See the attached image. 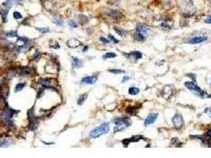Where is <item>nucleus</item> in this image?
Instances as JSON below:
<instances>
[{
  "label": "nucleus",
  "instance_id": "obj_1",
  "mask_svg": "<svg viewBox=\"0 0 211 158\" xmlns=\"http://www.w3.org/2000/svg\"><path fill=\"white\" fill-rule=\"evenodd\" d=\"M109 130H110V123H102L100 126H98L95 130H91V133H90V136L93 138H96L100 137L102 134L108 133Z\"/></svg>",
  "mask_w": 211,
  "mask_h": 158
},
{
  "label": "nucleus",
  "instance_id": "obj_2",
  "mask_svg": "<svg viewBox=\"0 0 211 158\" xmlns=\"http://www.w3.org/2000/svg\"><path fill=\"white\" fill-rule=\"evenodd\" d=\"M114 123L116 125L114 127V132H118L130 126V121L128 118H117L114 119Z\"/></svg>",
  "mask_w": 211,
  "mask_h": 158
},
{
  "label": "nucleus",
  "instance_id": "obj_3",
  "mask_svg": "<svg viewBox=\"0 0 211 158\" xmlns=\"http://www.w3.org/2000/svg\"><path fill=\"white\" fill-rule=\"evenodd\" d=\"M184 85H185L187 89L191 90L193 93H195V95H197V96H199V97H203L204 95L206 94L204 91H203V90H202L195 82H186L185 83H184Z\"/></svg>",
  "mask_w": 211,
  "mask_h": 158
},
{
  "label": "nucleus",
  "instance_id": "obj_4",
  "mask_svg": "<svg viewBox=\"0 0 211 158\" xmlns=\"http://www.w3.org/2000/svg\"><path fill=\"white\" fill-rule=\"evenodd\" d=\"M17 111L13 110V109H6L5 111H3L1 114V118L7 123V124H9L10 126H13V123H11V117L14 115V114L17 113Z\"/></svg>",
  "mask_w": 211,
  "mask_h": 158
},
{
  "label": "nucleus",
  "instance_id": "obj_5",
  "mask_svg": "<svg viewBox=\"0 0 211 158\" xmlns=\"http://www.w3.org/2000/svg\"><path fill=\"white\" fill-rule=\"evenodd\" d=\"M181 7L186 15L193 14V10H195L194 6H193V2L191 0H185L184 2H183L181 4Z\"/></svg>",
  "mask_w": 211,
  "mask_h": 158
},
{
  "label": "nucleus",
  "instance_id": "obj_6",
  "mask_svg": "<svg viewBox=\"0 0 211 158\" xmlns=\"http://www.w3.org/2000/svg\"><path fill=\"white\" fill-rule=\"evenodd\" d=\"M106 15L114 20H119L122 17V13L116 10H109L106 12Z\"/></svg>",
  "mask_w": 211,
  "mask_h": 158
},
{
  "label": "nucleus",
  "instance_id": "obj_7",
  "mask_svg": "<svg viewBox=\"0 0 211 158\" xmlns=\"http://www.w3.org/2000/svg\"><path fill=\"white\" fill-rule=\"evenodd\" d=\"M172 123H173V125L176 126V128H180L181 126L183 125V117L180 115L176 114L172 118Z\"/></svg>",
  "mask_w": 211,
  "mask_h": 158
},
{
  "label": "nucleus",
  "instance_id": "obj_8",
  "mask_svg": "<svg viewBox=\"0 0 211 158\" xmlns=\"http://www.w3.org/2000/svg\"><path fill=\"white\" fill-rule=\"evenodd\" d=\"M141 139H143V137L141 136V135H137V136H133L130 138H126L124 139L122 141V143L125 145V146H127L129 143L131 142H137L140 141Z\"/></svg>",
  "mask_w": 211,
  "mask_h": 158
},
{
  "label": "nucleus",
  "instance_id": "obj_9",
  "mask_svg": "<svg viewBox=\"0 0 211 158\" xmlns=\"http://www.w3.org/2000/svg\"><path fill=\"white\" fill-rule=\"evenodd\" d=\"M157 117H158V114L157 113H152L149 116L147 117L145 121V126H147L149 125H151L152 123H154V122L156 120Z\"/></svg>",
  "mask_w": 211,
  "mask_h": 158
},
{
  "label": "nucleus",
  "instance_id": "obj_10",
  "mask_svg": "<svg viewBox=\"0 0 211 158\" xmlns=\"http://www.w3.org/2000/svg\"><path fill=\"white\" fill-rule=\"evenodd\" d=\"M81 82L84 84H87V85H94L96 82H97V77L95 76H88V77H85L82 79Z\"/></svg>",
  "mask_w": 211,
  "mask_h": 158
},
{
  "label": "nucleus",
  "instance_id": "obj_11",
  "mask_svg": "<svg viewBox=\"0 0 211 158\" xmlns=\"http://www.w3.org/2000/svg\"><path fill=\"white\" fill-rule=\"evenodd\" d=\"M40 119L37 118H33V119L29 120V129L30 130H35L37 128V126L39 125Z\"/></svg>",
  "mask_w": 211,
  "mask_h": 158
},
{
  "label": "nucleus",
  "instance_id": "obj_12",
  "mask_svg": "<svg viewBox=\"0 0 211 158\" xmlns=\"http://www.w3.org/2000/svg\"><path fill=\"white\" fill-rule=\"evenodd\" d=\"M206 40H207V37H194V38L189 40L188 43L192 44H200L202 42H204V41H206Z\"/></svg>",
  "mask_w": 211,
  "mask_h": 158
},
{
  "label": "nucleus",
  "instance_id": "obj_13",
  "mask_svg": "<svg viewBox=\"0 0 211 158\" xmlns=\"http://www.w3.org/2000/svg\"><path fill=\"white\" fill-rule=\"evenodd\" d=\"M136 31H137V33H141L144 36H146V34L149 33V29L148 28V27L145 26V25H137Z\"/></svg>",
  "mask_w": 211,
  "mask_h": 158
},
{
  "label": "nucleus",
  "instance_id": "obj_14",
  "mask_svg": "<svg viewBox=\"0 0 211 158\" xmlns=\"http://www.w3.org/2000/svg\"><path fill=\"white\" fill-rule=\"evenodd\" d=\"M68 46L71 48H75L79 47V45H81V43H80L78 40H75V39H72V40H70L68 41Z\"/></svg>",
  "mask_w": 211,
  "mask_h": 158
},
{
  "label": "nucleus",
  "instance_id": "obj_15",
  "mask_svg": "<svg viewBox=\"0 0 211 158\" xmlns=\"http://www.w3.org/2000/svg\"><path fill=\"white\" fill-rule=\"evenodd\" d=\"M141 105H139L138 107H135V106H129L126 108V112L129 113V115H136V113L138 111V109L141 107Z\"/></svg>",
  "mask_w": 211,
  "mask_h": 158
},
{
  "label": "nucleus",
  "instance_id": "obj_16",
  "mask_svg": "<svg viewBox=\"0 0 211 158\" xmlns=\"http://www.w3.org/2000/svg\"><path fill=\"white\" fill-rule=\"evenodd\" d=\"M71 64H72L73 68H80L82 66V62L80 59H79L78 58L76 57H73L72 58V62H71Z\"/></svg>",
  "mask_w": 211,
  "mask_h": 158
},
{
  "label": "nucleus",
  "instance_id": "obj_17",
  "mask_svg": "<svg viewBox=\"0 0 211 158\" xmlns=\"http://www.w3.org/2000/svg\"><path fill=\"white\" fill-rule=\"evenodd\" d=\"M191 138L200 140V141L203 142V143H204V144H208V146H210V140H206L203 136H199V135H193V136H191Z\"/></svg>",
  "mask_w": 211,
  "mask_h": 158
},
{
  "label": "nucleus",
  "instance_id": "obj_18",
  "mask_svg": "<svg viewBox=\"0 0 211 158\" xmlns=\"http://www.w3.org/2000/svg\"><path fill=\"white\" fill-rule=\"evenodd\" d=\"M129 56H131L133 58V59H135L136 61L140 59V58H142V54L140 52H133L129 54Z\"/></svg>",
  "mask_w": 211,
  "mask_h": 158
},
{
  "label": "nucleus",
  "instance_id": "obj_19",
  "mask_svg": "<svg viewBox=\"0 0 211 158\" xmlns=\"http://www.w3.org/2000/svg\"><path fill=\"white\" fill-rule=\"evenodd\" d=\"M30 69L26 66H22L19 68V74L21 75H29L30 74Z\"/></svg>",
  "mask_w": 211,
  "mask_h": 158
},
{
  "label": "nucleus",
  "instance_id": "obj_20",
  "mask_svg": "<svg viewBox=\"0 0 211 158\" xmlns=\"http://www.w3.org/2000/svg\"><path fill=\"white\" fill-rule=\"evenodd\" d=\"M78 19H79V22L81 25H85L87 22H88L87 17L86 15H83V14H80L78 17Z\"/></svg>",
  "mask_w": 211,
  "mask_h": 158
},
{
  "label": "nucleus",
  "instance_id": "obj_21",
  "mask_svg": "<svg viewBox=\"0 0 211 158\" xmlns=\"http://www.w3.org/2000/svg\"><path fill=\"white\" fill-rule=\"evenodd\" d=\"M134 39L137 40V41H144V40H145V36H144L141 33H136L134 34Z\"/></svg>",
  "mask_w": 211,
  "mask_h": 158
},
{
  "label": "nucleus",
  "instance_id": "obj_22",
  "mask_svg": "<svg viewBox=\"0 0 211 158\" xmlns=\"http://www.w3.org/2000/svg\"><path fill=\"white\" fill-rule=\"evenodd\" d=\"M53 19H54L56 24H57L59 26H63V25H64V21H63V20L61 19V17L60 16L56 15V16L53 17Z\"/></svg>",
  "mask_w": 211,
  "mask_h": 158
},
{
  "label": "nucleus",
  "instance_id": "obj_23",
  "mask_svg": "<svg viewBox=\"0 0 211 158\" xmlns=\"http://www.w3.org/2000/svg\"><path fill=\"white\" fill-rule=\"evenodd\" d=\"M20 2H21V0H6V2L5 3L7 4V5L11 7L14 5V4H17V3H19Z\"/></svg>",
  "mask_w": 211,
  "mask_h": 158
},
{
  "label": "nucleus",
  "instance_id": "obj_24",
  "mask_svg": "<svg viewBox=\"0 0 211 158\" xmlns=\"http://www.w3.org/2000/svg\"><path fill=\"white\" fill-rule=\"evenodd\" d=\"M140 92V89L137 87H131L129 89V93L130 95H137Z\"/></svg>",
  "mask_w": 211,
  "mask_h": 158
},
{
  "label": "nucleus",
  "instance_id": "obj_25",
  "mask_svg": "<svg viewBox=\"0 0 211 158\" xmlns=\"http://www.w3.org/2000/svg\"><path fill=\"white\" fill-rule=\"evenodd\" d=\"M87 97V93L81 95V96L79 97V100H78V105H81L82 104H83L85 101H86Z\"/></svg>",
  "mask_w": 211,
  "mask_h": 158
},
{
  "label": "nucleus",
  "instance_id": "obj_26",
  "mask_svg": "<svg viewBox=\"0 0 211 158\" xmlns=\"http://www.w3.org/2000/svg\"><path fill=\"white\" fill-rule=\"evenodd\" d=\"M10 142L8 141L6 139H3L2 140L1 142H0V148H2V147H8L10 146Z\"/></svg>",
  "mask_w": 211,
  "mask_h": 158
},
{
  "label": "nucleus",
  "instance_id": "obj_27",
  "mask_svg": "<svg viewBox=\"0 0 211 158\" xmlns=\"http://www.w3.org/2000/svg\"><path fill=\"white\" fill-rule=\"evenodd\" d=\"M49 46L52 48H60V45L55 40H51L49 41Z\"/></svg>",
  "mask_w": 211,
  "mask_h": 158
},
{
  "label": "nucleus",
  "instance_id": "obj_28",
  "mask_svg": "<svg viewBox=\"0 0 211 158\" xmlns=\"http://www.w3.org/2000/svg\"><path fill=\"white\" fill-rule=\"evenodd\" d=\"M6 37H17V31H10V32H9V33H6Z\"/></svg>",
  "mask_w": 211,
  "mask_h": 158
},
{
  "label": "nucleus",
  "instance_id": "obj_29",
  "mask_svg": "<svg viewBox=\"0 0 211 158\" xmlns=\"http://www.w3.org/2000/svg\"><path fill=\"white\" fill-rule=\"evenodd\" d=\"M25 86V83H19V84H17V86L15 88V91L16 92H19V91H21L22 89H23V88Z\"/></svg>",
  "mask_w": 211,
  "mask_h": 158
},
{
  "label": "nucleus",
  "instance_id": "obj_30",
  "mask_svg": "<svg viewBox=\"0 0 211 158\" xmlns=\"http://www.w3.org/2000/svg\"><path fill=\"white\" fill-rule=\"evenodd\" d=\"M114 30L117 33H118L119 36H122V37H123V36L125 35V30H122V29H120L119 28H117V27H114Z\"/></svg>",
  "mask_w": 211,
  "mask_h": 158
},
{
  "label": "nucleus",
  "instance_id": "obj_31",
  "mask_svg": "<svg viewBox=\"0 0 211 158\" xmlns=\"http://www.w3.org/2000/svg\"><path fill=\"white\" fill-rule=\"evenodd\" d=\"M116 57V54L114 53V52H108V53H106L105 54V55L103 56V58H115Z\"/></svg>",
  "mask_w": 211,
  "mask_h": 158
},
{
  "label": "nucleus",
  "instance_id": "obj_32",
  "mask_svg": "<svg viewBox=\"0 0 211 158\" xmlns=\"http://www.w3.org/2000/svg\"><path fill=\"white\" fill-rule=\"evenodd\" d=\"M109 71L110 72V73L117 74H124V73H125V70H119V69H112V70H109Z\"/></svg>",
  "mask_w": 211,
  "mask_h": 158
},
{
  "label": "nucleus",
  "instance_id": "obj_33",
  "mask_svg": "<svg viewBox=\"0 0 211 158\" xmlns=\"http://www.w3.org/2000/svg\"><path fill=\"white\" fill-rule=\"evenodd\" d=\"M37 29L41 32V33H48L49 32V29L48 28H37Z\"/></svg>",
  "mask_w": 211,
  "mask_h": 158
},
{
  "label": "nucleus",
  "instance_id": "obj_34",
  "mask_svg": "<svg viewBox=\"0 0 211 158\" xmlns=\"http://www.w3.org/2000/svg\"><path fill=\"white\" fill-rule=\"evenodd\" d=\"M14 17L15 19H21L22 17V15L21 14V13L15 11V12H14Z\"/></svg>",
  "mask_w": 211,
  "mask_h": 158
},
{
  "label": "nucleus",
  "instance_id": "obj_35",
  "mask_svg": "<svg viewBox=\"0 0 211 158\" xmlns=\"http://www.w3.org/2000/svg\"><path fill=\"white\" fill-rule=\"evenodd\" d=\"M160 26L163 27L164 29H171V26L168 24H167V22H163V23H161Z\"/></svg>",
  "mask_w": 211,
  "mask_h": 158
},
{
  "label": "nucleus",
  "instance_id": "obj_36",
  "mask_svg": "<svg viewBox=\"0 0 211 158\" xmlns=\"http://www.w3.org/2000/svg\"><path fill=\"white\" fill-rule=\"evenodd\" d=\"M41 54H40L38 52H37L35 53V55H34V56H33V59L34 60H38L40 58H41Z\"/></svg>",
  "mask_w": 211,
  "mask_h": 158
},
{
  "label": "nucleus",
  "instance_id": "obj_37",
  "mask_svg": "<svg viewBox=\"0 0 211 158\" xmlns=\"http://www.w3.org/2000/svg\"><path fill=\"white\" fill-rule=\"evenodd\" d=\"M68 25L71 27V28H76V27L78 26V25L75 23V21H69V23H68Z\"/></svg>",
  "mask_w": 211,
  "mask_h": 158
},
{
  "label": "nucleus",
  "instance_id": "obj_38",
  "mask_svg": "<svg viewBox=\"0 0 211 158\" xmlns=\"http://www.w3.org/2000/svg\"><path fill=\"white\" fill-rule=\"evenodd\" d=\"M109 38H110V40H112V41H113L114 43H115V44H118V40H117L115 37H114L113 36H112L111 34H110V35H109Z\"/></svg>",
  "mask_w": 211,
  "mask_h": 158
},
{
  "label": "nucleus",
  "instance_id": "obj_39",
  "mask_svg": "<svg viewBox=\"0 0 211 158\" xmlns=\"http://www.w3.org/2000/svg\"><path fill=\"white\" fill-rule=\"evenodd\" d=\"M100 40L104 44H110V40H106L105 37H100Z\"/></svg>",
  "mask_w": 211,
  "mask_h": 158
},
{
  "label": "nucleus",
  "instance_id": "obj_40",
  "mask_svg": "<svg viewBox=\"0 0 211 158\" xmlns=\"http://www.w3.org/2000/svg\"><path fill=\"white\" fill-rule=\"evenodd\" d=\"M205 23H206V24H211V15H210V16H208V17L205 19Z\"/></svg>",
  "mask_w": 211,
  "mask_h": 158
},
{
  "label": "nucleus",
  "instance_id": "obj_41",
  "mask_svg": "<svg viewBox=\"0 0 211 158\" xmlns=\"http://www.w3.org/2000/svg\"><path fill=\"white\" fill-rule=\"evenodd\" d=\"M130 78H129V77H128V76H125L124 78H123V79H122V83H125V82H126L127 81H129Z\"/></svg>",
  "mask_w": 211,
  "mask_h": 158
},
{
  "label": "nucleus",
  "instance_id": "obj_42",
  "mask_svg": "<svg viewBox=\"0 0 211 158\" xmlns=\"http://www.w3.org/2000/svg\"><path fill=\"white\" fill-rule=\"evenodd\" d=\"M43 92H44V89H40L39 90V92H38V94L37 95V98H40L41 97V95L43 94Z\"/></svg>",
  "mask_w": 211,
  "mask_h": 158
},
{
  "label": "nucleus",
  "instance_id": "obj_43",
  "mask_svg": "<svg viewBox=\"0 0 211 158\" xmlns=\"http://www.w3.org/2000/svg\"><path fill=\"white\" fill-rule=\"evenodd\" d=\"M205 112H206V113L209 114V115L210 116V118H211V108H206V109L205 110Z\"/></svg>",
  "mask_w": 211,
  "mask_h": 158
},
{
  "label": "nucleus",
  "instance_id": "obj_44",
  "mask_svg": "<svg viewBox=\"0 0 211 158\" xmlns=\"http://www.w3.org/2000/svg\"><path fill=\"white\" fill-rule=\"evenodd\" d=\"M207 136L210 139H211V129L209 130L208 131H207Z\"/></svg>",
  "mask_w": 211,
  "mask_h": 158
},
{
  "label": "nucleus",
  "instance_id": "obj_45",
  "mask_svg": "<svg viewBox=\"0 0 211 158\" xmlns=\"http://www.w3.org/2000/svg\"><path fill=\"white\" fill-rule=\"evenodd\" d=\"M44 144H45V145H52V144H54V142H43Z\"/></svg>",
  "mask_w": 211,
  "mask_h": 158
},
{
  "label": "nucleus",
  "instance_id": "obj_46",
  "mask_svg": "<svg viewBox=\"0 0 211 158\" xmlns=\"http://www.w3.org/2000/svg\"><path fill=\"white\" fill-rule=\"evenodd\" d=\"M208 97H210V98H211V94H210V95H208Z\"/></svg>",
  "mask_w": 211,
  "mask_h": 158
}]
</instances>
